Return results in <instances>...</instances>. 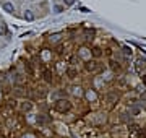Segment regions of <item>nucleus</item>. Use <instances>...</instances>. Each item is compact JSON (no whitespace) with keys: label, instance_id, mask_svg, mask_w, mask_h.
<instances>
[{"label":"nucleus","instance_id":"f257e3e1","mask_svg":"<svg viewBox=\"0 0 146 138\" xmlns=\"http://www.w3.org/2000/svg\"><path fill=\"white\" fill-rule=\"evenodd\" d=\"M71 109V103L68 99H59L57 103H55V111L60 112V114H63V112H68Z\"/></svg>","mask_w":146,"mask_h":138},{"label":"nucleus","instance_id":"f03ea898","mask_svg":"<svg viewBox=\"0 0 146 138\" xmlns=\"http://www.w3.org/2000/svg\"><path fill=\"white\" fill-rule=\"evenodd\" d=\"M84 68H86V71H91V73H97V71H102V65H99L96 60H86Z\"/></svg>","mask_w":146,"mask_h":138},{"label":"nucleus","instance_id":"7ed1b4c3","mask_svg":"<svg viewBox=\"0 0 146 138\" xmlns=\"http://www.w3.org/2000/svg\"><path fill=\"white\" fill-rule=\"evenodd\" d=\"M144 67H146V60H144V59H138V60L135 62V71H136V73H141Z\"/></svg>","mask_w":146,"mask_h":138},{"label":"nucleus","instance_id":"20e7f679","mask_svg":"<svg viewBox=\"0 0 146 138\" xmlns=\"http://www.w3.org/2000/svg\"><path fill=\"white\" fill-rule=\"evenodd\" d=\"M86 99L93 103V101H96V99H97V93L94 91V89H88V91H86Z\"/></svg>","mask_w":146,"mask_h":138},{"label":"nucleus","instance_id":"39448f33","mask_svg":"<svg viewBox=\"0 0 146 138\" xmlns=\"http://www.w3.org/2000/svg\"><path fill=\"white\" fill-rule=\"evenodd\" d=\"M44 80L47 83H52L54 81V76H52V71L50 70H44Z\"/></svg>","mask_w":146,"mask_h":138},{"label":"nucleus","instance_id":"423d86ee","mask_svg":"<svg viewBox=\"0 0 146 138\" xmlns=\"http://www.w3.org/2000/svg\"><path fill=\"white\" fill-rule=\"evenodd\" d=\"M130 117L132 115H138V114H140V106H136V104H133V106H130Z\"/></svg>","mask_w":146,"mask_h":138},{"label":"nucleus","instance_id":"0eeeda50","mask_svg":"<svg viewBox=\"0 0 146 138\" xmlns=\"http://www.w3.org/2000/svg\"><path fill=\"white\" fill-rule=\"evenodd\" d=\"M3 10H5V11H8V13H13V11H15V7H13V3L5 2V3H3Z\"/></svg>","mask_w":146,"mask_h":138},{"label":"nucleus","instance_id":"6e6552de","mask_svg":"<svg viewBox=\"0 0 146 138\" xmlns=\"http://www.w3.org/2000/svg\"><path fill=\"white\" fill-rule=\"evenodd\" d=\"M84 38H86V39H91V41H93L94 39V29H84Z\"/></svg>","mask_w":146,"mask_h":138},{"label":"nucleus","instance_id":"1a4fd4ad","mask_svg":"<svg viewBox=\"0 0 146 138\" xmlns=\"http://www.w3.org/2000/svg\"><path fill=\"white\" fill-rule=\"evenodd\" d=\"M91 55H94V57L97 59V57L102 55V50L99 49V47H93V49H91Z\"/></svg>","mask_w":146,"mask_h":138},{"label":"nucleus","instance_id":"9d476101","mask_svg":"<svg viewBox=\"0 0 146 138\" xmlns=\"http://www.w3.org/2000/svg\"><path fill=\"white\" fill-rule=\"evenodd\" d=\"M88 55H91V50H88L86 47H81V49H80V57H83V59H86Z\"/></svg>","mask_w":146,"mask_h":138},{"label":"nucleus","instance_id":"9b49d317","mask_svg":"<svg viewBox=\"0 0 146 138\" xmlns=\"http://www.w3.org/2000/svg\"><path fill=\"white\" fill-rule=\"evenodd\" d=\"M24 20L26 21H33L34 20V13L31 10H26V13H24Z\"/></svg>","mask_w":146,"mask_h":138},{"label":"nucleus","instance_id":"f8f14e48","mask_svg":"<svg viewBox=\"0 0 146 138\" xmlns=\"http://www.w3.org/2000/svg\"><path fill=\"white\" fill-rule=\"evenodd\" d=\"M71 93H73V96H78V98L83 94V91H81L80 86H73V88H71Z\"/></svg>","mask_w":146,"mask_h":138},{"label":"nucleus","instance_id":"ddd939ff","mask_svg":"<svg viewBox=\"0 0 146 138\" xmlns=\"http://www.w3.org/2000/svg\"><path fill=\"white\" fill-rule=\"evenodd\" d=\"M21 109H23L24 112H28V111H31V109H33V104L29 103V101H26V103H23V104H21Z\"/></svg>","mask_w":146,"mask_h":138},{"label":"nucleus","instance_id":"4468645a","mask_svg":"<svg viewBox=\"0 0 146 138\" xmlns=\"http://www.w3.org/2000/svg\"><path fill=\"white\" fill-rule=\"evenodd\" d=\"M67 75H68V78H76L78 71H76L75 68H68V70H67Z\"/></svg>","mask_w":146,"mask_h":138},{"label":"nucleus","instance_id":"2eb2a0df","mask_svg":"<svg viewBox=\"0 0 146 138\" xmlns=\"http://www.w3.org/2000/svg\"><path fill=\"white\" fill-rule=\"evenodd\" d=\"M0 36H8L7 25H0Z\"/></svg>","mask_w":146,"mask_h":138},{"label":"nucleus","instance_id":"dca6fc26","mask_svg":"<svg viewBox=\"0 0 146 138\" xmlns=\"http://www.w3.org/2000/svg\"><path fill=\"white\" fill-rule=\"evenodd\" d=\"M36 122H38V124H46V122H47V119L42 115V114H39V115L36 117Z\"/></svg>","mask_w":146,"mask_h":138},{"label":"nucleus","instance_id":"f3484780","mask_svg":"<svg viewBox=\"0 0 146 138\" xmlns=\"http://www.w3.org/2000/svg\"><path fill=\"white\" fill-rule=\"evenodd\" d=\"M123 54H125V57L128 59V57H132V54H133V50L130 49V47H123Z\"/></svg>","mask_w":146,"mask_h":138},{"label":"nucleus","instance_id":"a211bd4d","mask_svg":"<svg viewBox=\"0 0 146 138\" xmlns=\"http://www.w3.org/2000/svg\"><path fill=\"white\" fill-rule=\"evenodd\" d=\"M138 138H146V128H138Z\"/></svg>","mask_w":146,"mask_h":138},{"label":"nucleus","instance_id":"6ab92c4d","mask_svg":"<svg viewBox=\"0 0 146 138\" xmlns=\"http://www.w3.org/2000/svg\"><path fill=\"white\" fill-rule=\"evenodd\" d=\"M60 38H62V34H52L50 41H52V42H57V41H60Z\"/></svg>","mask_w":146,"mask_h":138},{"label":"nucleus","instance_id":"aec40b11","mask_svg":"<svg viewBox=\"0 0 146 138\" xmlns=\"http://www.w3.org/2000/svg\"><path fill=\"white\" fill-rule=\"evenodd\" d=\"M54 11H55V13H62L63 7H62V5H55V7H54Z\"/></svg>","mask_w":146,"mask_h":138},{"label":"nucleus","instance_id":"412c9836","mask_svg":"<svg viewBox=\"0 0 146 138\" xmlns=\"http://www.w3.org/2000/svg\"><path fill=\"white\" fill-rule=\"evenodd\" d=\"M109 63H111V68H112V70H119V63H117V62H114V60H111Z\"/></svg>","mask_w":146,"mask_h":138},{"label":"nucleus","instance_id":"4be33fe9","mask_svg":"<svg viewBox=\"0 0 146 138\" xmlns=\"http://www.w3.org/2000/svg\"><path fill=\"white\" fill-rule=\"evenodd\" d=\"M63 3H65V5H68V7H70V5H73V3H75V0H63Z\"/></svg>","mask_w":146,"mask_h":138},{"label":"nucleus","instance_id":"5701e85b","mask_svg":"<svg viewBox=\"0 0 146 138\" xmlns=\"http://www.w3.org/2000/svg\"><path fill=\"white\" fill-rule=\"evenodd\" d=\"M80 11H83V13H89V10L86 7H80Z\"/></svg>","mask_w":146,"mask_h":138},{"label":"nucleus","instance_id":"b1692460","mask_svg":"<svg viewBox=\"0 0 146 138\" xmlns=\"http://www.w3.org/2000/svg\"><path fill=\"white\" fill-rule=\"evenodd\" d=\"M141 80H143V85L146 86V75H143V76H141Z\"/></svg>","mask_w":146,"mask_h":138},{"label":"nucleus","instance_id":"393cba45","mask_svg":"<svg viewBox=\"0 0 146 138\" xmlns=\"http://www.w3.org/2000/svg\"><path fill=\"white\" fill-rule=\"evenodd\" d=\"M141 99H143V101H146V93H143V94H141Z\"/></svg>","mask_w":146,"mask_h":138},{"label":"nucleus","instance_id":"a878e982","mask_svg":"<svg viewBox=\"0 0 146 138\" xmlns=\"http://www.w3.org/2000/svg\"><path fill=\"white\" fill-rule=\"evenodd\" d=\"M23 138H33V135H24Z\"/></svg>","mask_w":146,"mask_h":138},{"label":"nucleus","instance_id":"bb28decb","mask_svg":"<svg viewBox=\"0 0 146 138\" xmlns=\"http://www.w3.org/2000/svg\"><path fill=\"white\" fill-rule=\"evenodd\" d=\"M0 138H5V136H2V135H0Z\"/></svg>","mask_w":146,"mask_h":138},{"label":"nucleus","instance_id":"cd10ccee","mask_svg":"<svg viewBox=\"0 0 146 138\" xmlns=\"http://www.w3.org/2000/svg\"><path fill=\"white\" fill-rule=\"evenodd\" d=\"M0 98H2V93H0Z\"/></svg>","mask_w":146,"mask_h":138}]
</instances>
